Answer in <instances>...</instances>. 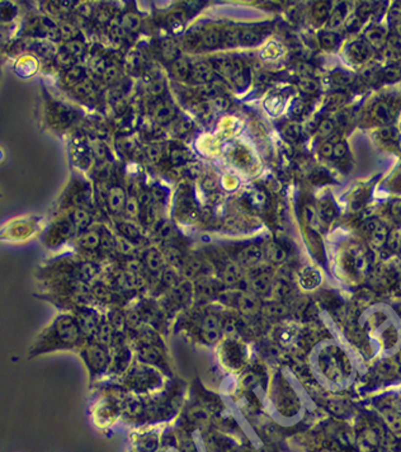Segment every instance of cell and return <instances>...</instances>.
I'll use <instances>...</instances> for the list:
<instances>
[{
    "label": "cell",
    "mask_w": 401,
    "mask_h": 452,
    "mask_svg": "<svg viewBox=\"0 0 401 452\" xmlns=\"http://www.w3.org/2000/svg\"><path fill=\"white\" fill-rule=\"evenodd\" d=\"M85 342L87 338L75 316L70 313H60L36 337L28 351V358H37L57 351L81 348Z\"/></svg>",
    "instance_id": "1"
},
{
    "label": "cell",
    "mask_w": 401,
    "mask_h": 452,
    "mask_svg": "<svg viewBox=\"0 0 401 452\" xmlns=\"http://www.w3.org/2000/svg\"><path fill=\"white\" fill-rule=\"evenodd\" d=\"M80 353L92 376L102 375L111 366L112 354L109 348L93 339L87 341L81 346Z\"/></svg>",
    "instance_id": "2"
},
{
    "label": "cell",
    "mask_w": 401,
    "mask_h": 452,
    "mask_svg": "<svg viewBox=\"0 0 401 452\" xmlns=\"http://www.w3.org/2000/svg\"><path fill=\"white\" fill-rule=\"evenodd\" d=\"M38 231V217H23L10 221L0 229V240L25 242Z\"/></svg>",
    "instance_id": "3"
},
{
    "label": "cell",
    "mask_w": 401,
    "mask_h": 452,
    "mask_svg": "<svg viewBox=\"0 0 401 452\" xmlns=\"http://www.w3.org/2000/svg\"><path fill=\"white\" fill-rule=\"evenodd\" d=\"M107 201H108V206L113 214H121V212L125 210V206H126L127 201L126 195H125V191L122 189V187H112L108 191Z\"/></svg>",
    "instance_id": "4"
},
{
    "label": "cell",
    "mask_w": 401,
    "mask_h": 452,
    "mask_svg": "<svg viewBox=\"0 0 401 452\" xmlns=\"http://www.w3.org/2000/svg\"><path fill=\"white\" fill-rule=\"evenodd\" d=\"M189 76L192 77V80L195 81V83L198 84H210L213 79V70L210 65H207L204 62H200V64H196L191 70V75Z\"/></svg>",
    "instance_id": "5"
},
{
    "label": "cell",
    "mask_w": 401,
    "mask_h": 452,
    "mask_svg": "<svg viewBox=\"0 0 401 452\" xmlns=\"http://www.w3.org/2000/svg\"><path fill=\"white\" fill-rule=\"evenodd\" d=\"M70 221L76 231H85L92 224V215L84 208H75L70 215Z\"/></svg>",
    "instance_id": "6"
},
{
    "label": "cell",
    "mask_w": 401,
    "mask_h": 452,
    "mask_svg": "<svg viewBox=\"0 0 401 452\" xmlns=\"http://www.w3.org/2000/svg\"><path fill=\"white\" fill-rule=\"evenodd\" d=\"M230 80H231L234 84H236V85L240 88L247 85V83H248L247 69H245L244 64H243L240 60H232V70H231V75H230Z\"/></svg>",
    "instance_id": "7"
},
{
    "label": "cell",
    "mask_w": 401,
    "mask_h": 452,
    "mask_svg": "<svg viewBox=\"0 0 401 452\" xmlns=\"http://www.w3.org/2000/svg\"><path fill=\"white\" fill-rule=\"evenodd\" d=\"M100 238H102V235L98 231L87 230L81 235L79 244H80L81 248L87 249V251H94V249L100 247Z\"/></svg>",
    "instance_id": "8"
},
{
    "label": "cell",
    "mask_w": 401,
    "mask_h": 452,
    "mask_svg": "<svg viewBox=\"0 0 401 452\" xmlns=\"http://www.w3.org/2000/svg\"><path fill=\"white\" fill-rule=\"evenodd\" d=\"M140 25H141V19L137 14H133V13H128L121 19V27L125 33H136L140 29Z\"/></svg>",
    "instance_id": "9"
},
{
    "label": "cell",
    "mask_w": 401,
    "mask_h": 452,
    "mask_svg": "<svg viewBox=\"0 0 401 452\" xmlns=\"http://www.w3.org/2000/svg\"><path fill=\"white\" fill-rule=\"evenodd\" d=\"M145 263L148 268L152 272H157L163 266V258H161L160 251L157 249H149L145 254Z\"/></svg>",
    "instance_id": "10"
},
{
    "label": "cell",
    "mask_w": 401,
    "mask_h": 452,
    "mask_svg": "<svg viewBox=\"0 0 401 452\" xmlns=\"http://www.w3.org/2000/svg\"><path fill=\"white\" fill-rule=\"evenodd\" d=\"M263 253L258 247H248L247 249L243 251V259H244V263L249 267H254L256 264L260 263V260H262Z\"/></svg>",
    "instance_id": "11"
},
{
    "label": "cell",
    "mask_w": 401,
    "mask_h": 452,
    "mask_svg": "<svg viewBox=\"0 0 401 452\" xmlns=\"http://www.w3.org/2000/svg\"><path fill=\"white\" fill-rule=\"evenodd\" d=\"M223 44V33L215 28L207 31L202 37V45L206 49H216L217 46Z\"/></svg>",
    "instance_id": "12"
},
{
    "label": "cell",
    "mask_w": 401,
    "mask_h": 452,
    "mask_svg": "<svg viewBox=\"0 0 401 452\" xmlns=\"http://www.w3.org/2000/svg\"><path fill=\"white\" fill-rule=\"evenodd\" d=\"M161 53H163V57L167 61H172L174 62L175 60H178L180 57V50H179V47L174 44L173 41L167 40L164 41L163 44H161Z\"/></svg>",
    "instance_id": "13"
},
{
    "label": "cell",
    "mask_w": 401,
    "mask_h": 452,
    "mask_svg": "<svg viewBox=\"0 0 401 452\" xmlns=\"http://www.w3.org/2000/svg\"><path fill=\"white\" fill-rule=\"evenodd\" d=\"M200 330L202 333H206V331H219L223 330V326H221V322H220L219 316L215 315V314H208L203 318L202 320V324H200Z\"/></svg>",
    "instance_id": "14"
},
{
    "label": "cell",
    "mask_w": 401,
    "mask_h": 452,
    "mask_svg": "<svg viewBox=\"0 0 401 452\" xmlns=\"http://www.w3.org/2000/svg\"><path fill=\"white\" fill-rule=\"evenodd\" d=\"M114 242H116V249H117L120 253L125 254V255H133V254H135L136 247L130 239L125 238V236L122 235H118L114 238Z\"/></svg>",
    "instance_id": "15"
},
{
    "label": "cell",
    "mask_w": 401,
    "mask_h": 452,
    "mask_svg": "<svg viewBox=\"0 0 401 452\" xmlns=\"http://www.w3.org/2000/svg\"><path fill=\"white\" fill-rule=\"evenodd\" d=\"M118 230H120L121 235L125 236V238L127 239H130L131 242H135V240H137V239L141 236V232H140L139 227L131 223L118 224Z\"/></svg>",
    "instance_id": "16"
},
{
    "label": "cell",
    "mask_w": 401,
    "mask_h": 452,
    "mask_svg": "<svg viewBox=\"0 0 401 452\" xmlns=\"http://www.w3.org/2000/svg\"><path fill=\"white\" fill-rule=\"evenodd\" d=\"M223 44L225 46H236L240 45V29L234 27H228L223 33Z\"/></svg>",
    "instance_id": "17"
},
{
    "label": "cell",
    "mask_w": 401,
    "mask_h": 452,
    "mask_svg": "<svg viewBox=\"0 0 401 452\" xmlns=\"http://www.w3.org/2000/svg\"><path fill=\"white\" fill-rule=\"evenodd\" d=\"M191 70L192 68L189 65V62L183 57H179L178 60L173 62V72L178 77H182V79L188 77L191 75Z\"/></svg>",
    "instance_id": "18"
},
{
    "label": "cell",
    "mask_w": 401,
    "mask_h": 452,
    "mask_svg": "<svg viewBox=\"0 0 401 452\" xmlns=\"http://www.w3.org/2000/svg\"><path fill=\"white\" fill-rule=\"evenodd\" d=\"M260 41V34L256 33L253 29L245 28L240 31V45L244 46H251V45L258 44Z\"/></svg>",
    "instance_id": "19"
},
{
    "label": "cell",
    "mask_w": 401,
    "mask_h": 452,
    "mask_svg": "<svg viewBox=\"0 0 401 452\" xmlns=\"http://www.w3.org/2000/svg\"><path fill=\"white\" fill-rule=\"evenodd\" d=\"M240 276V268H239L236 264H228V266L226 267L225 272H224V279H225V282L228 283V285H234V283L239 282Z\"/></svg>",
    "instance_id": "20"
},
{
    "label": "cell",
    "mask_w": 401,
    "mask_h": 452,
    "mask_svg": "<svg viewBox=\"0 0 401 452\" xmlns=\"http://www.w3.org/2000/svg\"><path fill=\"white\" fill-rule=\"evenodd\" d=\"M266 254L273 262H282L286 257L283 249L281 247H278L277 244H269L268 247H266Z\"/></svg>",
    "instance_id": "21"
},
{
    "label": "cell",
    "mask_w": 401,
    "mask_h": 452,
    "mask_svg": "<svg viewBox=\"0 0 401 452\" xmlns=\"http://www.w3.org/2000/svg\"><path fill=\"white\" fill-rule=\"evenodd\" d=\"M140 208H141V206H140L139 200L136 199V197L131 196L130 199H127L126 206H125V210H126V214L128 215V216L132 217V219H135V217L139 216Z\"/></svg>",
    "instance_id": "22"
},
{
    "label": "cell",
    "mask_w": 401,
    "mask_h": 452,
    "mask_svg": "<svg viewBox=\"0 0 401 452\" xmlns=\"http://www.w3.org/2000/svg\"><path fill=\"white\" fill-rule=\"evenodd\" d=\"M239 303H240V309L244 313H253L256 309V301L250 295H243L239 299Z\"/></svg>",
    "instance_id": "23"
},
{
    "label": "cell",
    "mask_w": 401,
    "mask_h": 452,
    "mask_svg": "<svg viewBox=\"0 0 401 452\" xmlns=\"http://www.w3.org/2000/svg\"><path fill=\"white\" fill-rule=\"evenodd\" d=\"M198 93H200V97H203L206 100H213V98H216V97L220 96V92L213 84H204L203 87L200 88L198 90Z\"/></svg>",
    "instance_id": "24"
},
{
    "label": "cell",
    "mask_w": 401,
    "mask_h": 452,
    "mask_svg": "<svg viewBox=\"0 0 401 452\" xmlns=\"http://www.w3.org/2000/svg\"><path fill=\"white\" fill-rule=\"evenodd\" d=\"M174 116V111L172 107H168V105H164V107H159L156 112V120L160 124H167L172 120V117Z\"/></svg>",
    "instance_id": "25"
},
{
    "label": "cell",
    "mask_w": 401,
    "mask_h": 452,
    "mask_svg": "<svg viewBox=\"0 0 401 452\" xmlns=\"http://www.w3.org/2000/svg\"><path fill=\"white\" fill-rule=\"evenodd\" d=\"M187 174L189 178L192 179H198L202 174V165L198 161H189L187 163V169H185Z\"/></svg>",
    "instance_id": "26"
},
{
    "label": "cell",
    "mask_w": 401,
    "mask_h": 452,
    "mask_svg": "<svg viewBox=\"0 0 401 452\" xmlns=\"http://www.w3.org/2000/svg\"><path fill=\"white\" fill-rule=\"evenodd\" d=\"M269 286H271V282H269V278L266 275H262V276L256 277L253 281L254 290H256L258 292H267Z\"/></svg>",
    "instance_id": "27"
},
{
    "label": "cell",
    "mask_w": 401,
    "mask_h": 452,
    "mask_svg": "<svg viewBox=\"0 0 401 452\" xmlns=\"http://www.w3.org/2000/svg\"><path fill=\"white\" fill-rule=\"evenodd\" d=\"M170 159H172V163H173L174 165H183L185 164V163H188V161H187V155H185V152L180 149L173 150L172 154H170Z\"/></svg>",
    "instance_id": "28"
},
{
    "label": "cell",
    "mask_w": 401,
    "mask_h": 452,
    "mask_svg": "<svg viewBox=\"0 0 401 452\" xmlns=\"http://www.w3.org/2000/svg\"><path fill=\"white\" fill-rule=\"evenodd\" d=\"M145 152H146V156H148L149 160L151 161V163H154V164L160 160L161 151H160V149H159V146H155V145L148 146Z\"/></svg>",
    "instance_id": "29"
},
{
    "label": "cell",
    "mask_w": 401,
    "mask_h": 452,
    "mask_svg": "<svg viewBox=\"0 0 401 452\" xmlns=\"http://www.w3.org/2000/svg\"><path fill=\"white\" fill-rule=\"evenodd\" d=\"M163 281L165 282L169 287H175V286L179 283L176 273L174 272V271H170V270H167L163 273Z\"/></svg>",
    "instance_id": "30"
},
{
    "label": "cell",
    "mask_w": 401,
    "mask_h": 452,
    "mask_svg": "<svg viewBox=\"0 0 401 452\" xmlns=\"http://www.w3.org/2000/svg\"><path fill=\"white\" fill-rule=\"evenodd\" d=\"M211 104H212L213 108L217 109V111H226V109L228 108V105H230V102L226 100L225 97L219 96L216 97V98L211 100Z\"/></svg>",
    "instance_id": "31"
},
{
    "label": "cell",
    "mask_w": 401,
    "mask_h": 452,
    "mask_svg": "<svg viewBox=\"0 0 401 452\" xmlns=\"http://www.w3.org/2000/svg\"><path fill=\"white\" fill-rule=\"evenodd\" d=\"M125 323L130 328H136L140 324V315L136 311H128L125 314Z\"/></svg>",
    "instance_id": "32"
},
{
    "label": "cell",
    "mask_w": 401,
    "mask_h": 452,
    "mask_svg": "<svg viewBox=\"0 0 401 452\" xmlns=\"http://www.w3.org/2000/svg\"><path fill=\"white\" fill-rule=\"evenodd\" d=\"M68 52L71 56H80L84 52V45L79 41H71L68 45Z\"/></svg>",
    "instance_id": "33"
},
{
    "label": "cell",
    "mask_w": 401,
    "mask_h": 452,
    "mask_svg": "<svg viewBox=\"0 0 401 452\" xmlns=\"http://www.w3.org/2000/svg\"><path fill=\"white\" fill-rule=\"evenodd\" d=\"M300 88L306 93H312L316 90V83L310 77H303L302 80L300 81Z\"/></svg>",
    "instance_id": "34"
},
{
    "label": "cell",
    "mask_w": 401,
    "mask_h": 452,
    "mask_svg": "<svg viewBox=\"0 0 401 452\" xmlns=\"http://www.w3.org/2000/svg\"><path fill=\"white\" fill-rule=\"evenodd\" d=\"M142 359L146 362H155L159 359V353L154 348H146L142 351Z\"/></svg>",
    "instance_id": "35"
},
{
    "label": "cell",
    "mask_w": 401,
    "mask_h": 452,
    "mask_svg": "<svg viewBox=\"0 0 401 452\" xmlns=\"http://www.w3.org/2000/svg\"><path fill=\"white\" fill-rule=\"evenodd\" d=\"M266 195L263 192H260V191H255L253 195L250 196V202L253 204H255V206H263V204L266 203Z\"/></svg>",
    "instance_id": "36"
},
{
    "label": "cell",
    "mask_w": 401,
    "mask_h": 452,
    "mask_svg": "<svg viewBox=\"0 0 401 452\" xmlns=\"http://www.w3.org/2000/svg\"><path fill=\"white\" fill-rule=\"evenodd\" d=\"M103 75H104L105 80L112 83V81H114L118 77V69L114 65L107 66V69H105V72L103 73Z\"/></svg>",
    "instance_id": "37"
},
{
    "label": "cell",
    "mask_w": 401,
    "mask_h": 452,
    "mask_svg": "<svg viewBox=\"0 0 401 452\" xmlns=\"http://www.w3.org/2000/svg\"><path fill=\"white\" fill-rule=\"evenodd\" d=\"M141 268H142V266L139 260L132 259V260H128V262H127L126 270L125 271H128V272L133 273V275H139V273L141 272Z\"/></svg>",
    "instance_id": "38"
},
{
    "label": "cell",
    "mask_w": 401,
    "mask_h": 452,
    "mask_svg": "<svg viewBox=\"0 0 401 452\" xmlns=\"http://www.w3.org/2000/svg\"><path fill=\"white\" fill-rule=\"evenodd\" d=\"M127 60H128V64H130V65L135 69L139 68V66L142 64V56L140 55L139 52L130 53L128 57H127Z\"/></svg>",
    "instance_id": "39"
},
{
    "label": "cell",
    "mask_w": 401,
    "mask_h": 452,
    "mask_svg": "<svg viewBox=\"0 0 401 452\" xmlns=\"http://www.w3.org/2000/svg\"><path fill=\"white\" fill-rule=\"evenodd\" d=\"M200 267V262H197V260H192V262H189V263L187 264V267L184 268L185 275H187V276H193L195 273L198 272Z\"/></svg>",
    "instance_id": "40"
},
{
    "label": "cell",
    "mask_w": 401,
    "mask_h": 452,
    "mask_svg": "<svg viewBox=\"0 0 401 452\" xmlns=\"http://www.w3.org/2000/svg\"><path fill=\"white\" fill-rule=\"evenodd\" d=\"M191 122L189 121H182L180 122V124L178 125V126H176V128H175V131H176V133H178L179 136H184L185 133H188L189 132V130H191Z\"/></svg>",
    "instance_id": "41"
},
{
    "label": "cell",
    "mask_w": 401,
    "mask_h": 452,
    "mask_svg": "<svg viewBox=\"0 0 401 452\" xmlns=\"http://www.w3.org/2000/svg\"><path fill=\"white\" fill-rule=\"evenodd\" d=\"M319 131H320L321 135H324V136H326V135H329V133H330L331 131H333V124H331L330 121H327V120H325V121L321 122L320 127H319Z\"/></svg>",
    "instance_id": "42"
},
{
    "label": "cell",
    "mask_w": 401,
    "mask_h": 452,
    "mask_svg": "<svg viewBox=\"0 0 401 452\" xmlns=\"http://www.w3.org/2000/svg\"><path fill=\"white\" fill-rule=\"evenodd\" d=\"M165 196H167V193H165V191H164L163 188H159V187H156V188L152 189L151 197L154 200H156V201H163V200L165 199Z\"/></svg>",
    "instance_id": "43"
},
{
    "label": "cell",
    "mask_w": 401,
    "mask_h": 452,
    "mask_svg": "<svg viewBox=\"0 0 401 452\" xmlns=\"http://www.w3.org/2000/svg\"><path fill=\"white\" fill-rule=\"evenodd\" d=\"M203 188L206 191H213L217 188V180L215 178H207L203 182Z\"/></svg>",
    "instance_id": "44"
},
{
    "label": "cell",
    "mask_w": 401,
    "mask_h": 452,
    "mask_svg": "<svg viewBox=\"0 0 401 452\" xmlns=\"http://www.w3.org/2000/svg\"><path fill=\"white\" fill-rule=\"evenodd\" d=\"M346 146L343 145V144H336L335 146H334V149H333V154L335 155L336 158H342L343 155L346 154Z\"/></svg>",
    "instance_id": "45"
},
{
    "label": "cell",
    "mask_w": 401,
    "mask_h": 452,
    "mask_svg": "<svg viewBox=\"0 0 401 452\" xmlns=\"http://www.w3.org/2000/svg\"><path fill=\"white\" fill-rule=\"evenodd\" d=\"M333 149L334 146L331 145L330 143L325 144V145H323V148H321V154L324 155V156H331V155H333Z\"/></svg>",
    "instance_id": "46"
}]
</instances>
